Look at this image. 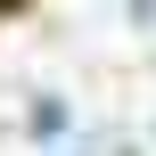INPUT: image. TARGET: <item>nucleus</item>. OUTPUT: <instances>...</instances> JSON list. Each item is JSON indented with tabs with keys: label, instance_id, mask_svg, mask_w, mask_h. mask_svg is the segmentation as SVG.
<instances>
[{
	"label": "nucleus",
	"instance_id": "nucleus-1",
	"mask_svg": "<svg viewBox=\"0 0 156 156\" xmlns=\"http://www.w3.org/2000/svg\"><path fill=\"white\" fill-rule=\"evenodd\" d=\"M33 140H66V99H33Z\"/></svg>",
	"mask_w": 156,
	"mask_h": 156
}]
</instances>
